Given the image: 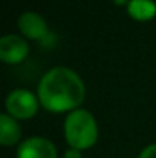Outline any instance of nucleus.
<instances>
[{
  "instance_id": "obj_1",
  "label": "nucleus",
  "mask_w": 156,
  "mask_h": 158,
  "mask_svg": "<svg viewBox=\"0 0 156 158\" xmlns=\"http://www.w3.org/2000/svg\"><path fill=\"white\" fill-rule=\"evenodd\" d=\"M37 95L46 110L55 114L72 112L83 103L86 88L75 71L64 66H57L42 77Z\"/></svg>"
},
{
  "instance_id": "obj_2",
  "label": "nucleus",
  "mask_w": 156,
  "mask_h": 158,
  "mask_svg": "<svg viewBox=\"0 0 156 158\" xmlns=\"http://www.w3.org/2000/svg\"><path fill=\"white\" fill-rule=\"evenodd\" d=\"M64 137L69 148L86 151L98 140V124L95 117L86 109L72 110L64 120Z\"/></svg>"
},
{
  "instance_id": "obj_3",
  "label": "nucleus",
  "mask_w": 156,
  "mask_h": 158,
  "mask_svg": "<svg viewBox=\"0 0 156 158\" xmlns=\"http://www.w3.org/2000/svg\"><path fill=\"white\" fill-rule=\"evenodd\" d=\"M38 97H35L31 91L26 89H14L8 94L5 107L6 114H9L15 120H29L38 110Z\"/></svg>"
},
{
  "instance_id": "obj_4",
  "label": "nucleus",
  "mask_w": 156,
  "mask_h": 158,
  "mask_svg": "<svg viewBox=\"0 0 156 158\" xmlns=\"http://www.w3.org/2000/svg\"><path fill=\"white\" fill-rule=\"evenodd\" d=\"M29 54V46L26 40L20 35L8 34L0 39V58L8 64L22 63Z\"/></svg>"
},
{
  "instance_id": "obj_5",
  "label": "nucleus",
  "mask_w": 156,
  "mask_h": 158,
  "mask_svg": "<svg viewBox=\"0 0 156 158\" xmlns=\"http://www.w3.org/2000/svg\"><path fill=\"white\" fill-rule=\"evenodd\" d=\"M17 158H57V149L45 137H31L20 143Z\"/></svg>"
},
{
  "instance_id": "obj_6",
  "label": "nucleus",
  "mask_w": 156,
  "mask_h": 158,
  "mask_svg": "<svg viewBox=\"0 0 156 158\" xmlns=\"http://www.w3.org/2000/svg\"><path fill=\"white\" fill-rule=\"evenodd\" d=\"M18 29L20 32L26 37V39H31V40H43L48 37V25H46V20L34 12V11H26L23 12L20 17H18Z\"/></svg>"
},
{
  "instance_id": "obj_7",
  "label": "nucleus",
  "mask_w": 156,
  "mask_h": 158,
  "mask_svg": "<svg viewBox=\"0 0 156 158\" xmlns=\"http://www.w3.org/2000/svg\"><path fill=\"white\" fill-rule=\"evenodd\" d=\"M22 129L15 118L9 114L0 115V144L2 146H12L20 141Z\"/></svg>"
},
{
  "instance_id": "obj_8",
  "label": "nucleus",
  "mask_w": 156,
  "mask_h": 158,
  "mask_svg": "<svg viewBox=\"0 0 156 158\" xmlns=\"http://www.w3.org/2000/svg\"><path fill=\"white\" fill-rule=\"evenodd\" d=\"M127 12L133 20L149 22L156 15V3L153 0H130Z\"/></svg>"
},
{
  "instance_id": "obj_9",
  "label": "nucleus",
  "mask_w": 156,
  "mask_h": 158,
  "mask_svg": "<svg viewBox=\"0 0 156 158\" xmlns=\"http://www.w3.org/2000/svg\"><path fill=\"white\" fill-rule=\"evenodd\" d=\"M138 158H156V143L155 144H150L147 148H144L139 154Z\"/></svg>"
},
{
  "instance_id": "obj_10",
  "label": "nucleus",
  "mask_w": 156,
  "mask_h": 158,
  "mask_svg": "<svg viewBox=\"0 0 156 158\" xmlns=\"http://www.w3.org/2000/svg\"><path fill=\"white\" fill-rule=\"evenodd\" d=\"M64 158H83V154H81V151H78V149L69 148V149L64 152Z\"/></svg>"
},
{
  "instance_id": "obj_11",
  "label": "nucleus",
  "mask_w": 156,
  "mask_h": 158,
  "mask_svg": "<svg viewBox=\"0 0 156 158\" xmlns=\"http://www.w3.org/2000/svg\"><path fill=\"white\" fill-rule=\"evenodd\" d=\"M113 2H115L118 6H121V5H129V2H130V0H113Z\"/></svg>"
}]
</instances>
